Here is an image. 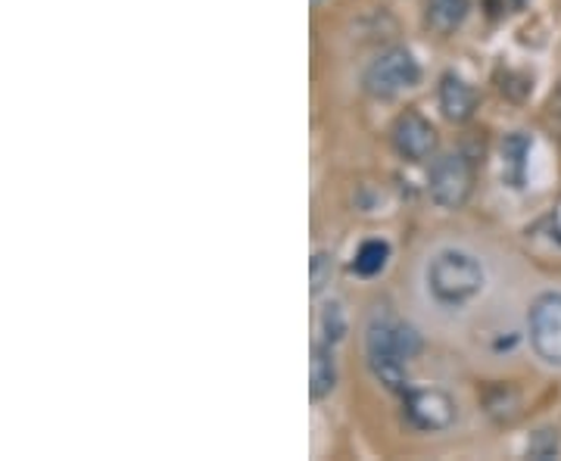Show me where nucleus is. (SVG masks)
<instances>
[{
  "label": "nucleus",
  "mask_w": 561,
  "mask_h": 461,
  "mask_svg": "<svg viewBox=\"0 0 561 461\" xmlns=\"http://www.w3.org/2000/svg\"><path fill=\"white\" fill-rule=\"evenodd\" d=\"M530 343L549 365H561V293H542L530 306Z\"/></svg>",
  "instance_id": "5"
},
{
  "label": "nucleus",
  "mask_w": 561,
  "mask_h": 461,
  "mask_svg": "<svg viewBox=\"0 0 561 461\" xmlns=\"http://www.w3.org/2000/svg\"><path fill=\"white\" fill-rule=\"evenodd\" d=\"M312 3H319V0H312Z\"/></svg>",
  "instance_id": "17"
},
{
  "label": "nucleus",
  "mask_w": 561,
  "mask_h": 461,
  "mask_svg": "<svg viewBox=\"0 0 561 461\" xmlns=\"http://www.w3.org/2000/svg\"><path fill=\"white\" fill-rule=\"evenodd\" d=\"M530 135H524V131H515V135H508L505 143H502V178L508 187H524V181H527V157H530Z\"/></svg>",
  "instance_id": "9"
},
{
  "label": "nucleus",
  "mask_w": 561,
  "mask_h": 461,
  "mask_svg": "<svg viewBox=\"0 0 561 461\" xmlns=\"http://www.w3.org/2000/svg\"><path fill=\"white\" fill-rule=\"evenodd\" d=\"M537 440H540V446H537V442L530 446V456H534V459H552V456L559 452V440L552 437V430L537 434Z\"/></svg>",
  "instance_id": "16"
},
{
  "label": "nucleus",
  "mask_w": 561,
  "mask_h": 461,
  "mask_svg": "<svg viewBox=\"0 0 561 461\" xmlns=\"http://www.w3.org/2000/svg\"><path fill=\"white\" fill-rule=\"evenodd\" d=\"M471 10V0H427V25L440 35L456 32Z\"/></svg>",
  "instance_id": "11"
},
{
  "label": "nucleus",
  "mask_w": 561,
  "mask_h": 461,
  "mask_svg": "<svg viewBox=\"0 0 561 461\" xmlns=\"http://www.w3.org/2000/svg\"><path fill=\"white\" fill-rule=\"evenodd\" d=\"M524 3H527V0H483L486 13H490L493 20H502V16L518 13V10H524Z\"/></svg>",
  "instance_id": "15"
},
{
  "label": "nucleus",
  "mask_w": 561,
  "mask_h": 461,
  "mask_svg": "<svg viewBox=\"0 0 561 461\" xmlns=\"http://www.w3.org/2000/svg\"><path fill=\"white\" fill-rule=\"evenodd\" d=\"M440 110L449 122L471 119L478 110V91L456 72H446L440 79Z\"/></svg>",
  "instance_id": "8"
},
{
  "label": "nucleus",
  "mask_w": 561,
  "mask_h": 461,
  "mask_svg": "<svg viewBox=\"0 0 561 461\" xmlns=\"http://www.w3.org/2000/svg\"><path fill=\"white\" fill-rule=\"evenodd\" d=\"M483 265L465 250H443L427 262V293L446 309H461L483 290Z\"/></svg>",
  "instance_id": "2"
},
{
  "label": "nucleus",
  "mask_w": 561,
  "mask_h": 461,
  "mask_svg": "<svg viewBox=\"0 0 561 461\" xmlns=\"http://www.w3.org/2000/svg\"><path fill=\"white\" fill-rule=\"evenodd\" d=\"M421 79V69L419 60L409 54V50H402V47H393V50H387L381 54L378 60H371V66L365 69V91L371 94V97H381V101H390V97H397L402 91H409V88H415Z\"/></svg>",
  "instance_id": "4"
},
{
  "label": "nucleus",
  "mask_w": 561,
  "mask_h": 461,
  "mask_svg": "<svg viewBox=\"0 0 561 461\" xmlns=\"http://www.w3.org/2000/svg\"><path fill=\"white\" fill-rule=\"evenodd\" d=\"M365 353H368V365H371L375 378L387 390L405 393L409 390L405 365L421 353V334L412 324L393 319V315H378L365 331Z\"/></svg>",
  "instance_id": "1"
},
{
  "label": "nucleus",
  "mask_w": 561,
  "mask_h": 461,
  "mask_svg": "<svg viewBox=\"0 0 561 461\" xmlns=\"http://www.w3.org/2000/svg\"><path fill=\"white\" fill-rule=\"evenodd\" d=\"M337 383V361H334V346L331 343H316L312 346V368H309V393L312 400H324Z\"/></svg>",
  "instance_id": "10"
},
{
  "label": "nucleus",
  "mask_w": 561,
  "mask_h": 461,
  "mask_svg": "<svg viewBox=\"0 0 561 461\" xmlns=\"http://www.w3.org/2000/svg\"><path fill=\"white\" fill-rule=\"evenodd\" d=\"M393 147L409 162H424L437 153V128L415 110H405L393 122Z\"/></svg>",
  "instance_id": "7"
},
{
  "label": "nucleus",
  "mask_w": 561,
  "mask_h": 461,
  "mask_svg": "<svg viewBox=\"0 0 561 461\" xmlns=\"http://www.w3.org/2000/svg\"><path fill=\"white\" fill-rule=\"evenodd\" d=\"M474 187V165L465 153H443L431 165L427 194L443 209H459L471 197Z\"/></svg>",
  "instance_id": "3"
},
{
  "label": "nucleus",
  "mask_w": 561,
  "mask_h": 461,
  "mask_svg": "<svg viewBox=\"0 0 561 461\" xmlns=\"http://www.w3.org/2000/svg\"><path fill=\"white\" fill-rule=\"evenodd\" d=\"M331 275H334V262H331V253L319 250L312 256V265H309V278H312V293H321L328 284H331Z\"/></svg>",
  "instance_id": "14"
},
{
  "label": "nucleus",
  "mask_w": 561,
  "mask_h": 461,
  "mask_svg": "<svg viewBox=\"0 0 561 461\" xmlns=\"http://www.w3.org/2000/svg\"><path fill=\"white\" fill-rule=\"evenodd\" d=\"M405 418L424 434H437L456 422V402L443 390H405Z\"/></svg>",
  "instance_id": "6"
},
{
  "label": "nucleus",
  "mask_w": 561,
  "mask_h": 461,
  "mask_svg": "<svg viewBox=\"0 0 561 461\" xmlns=\"http://www.w3.org/2000/svg\"><path fill=\"white\" fill-rule=\"evenodd\" d=\"M319 334V341L331 343V346H337V343L343 341V334H346V315H343L341 302H328V306L321 309Z\"/></svg>",
  "instance_id": "13"
},
{
  "label": "nucleus",
  "mask_w": 561,
  "mask_h": 461,
  "mask_svg": "<svg viewBox=\"0 0 561 461\" xmlns=\"http://www.w3.org/2000/svg\"><path fill=\"white\" fill-rule=\"evenodd\" d=\"M390 260V243L387 241H365L356 250V260H353V272L359 278H375L381 275L383 265Z\"/></svg>",
  "instance_id": "12"
}]
</instances>
